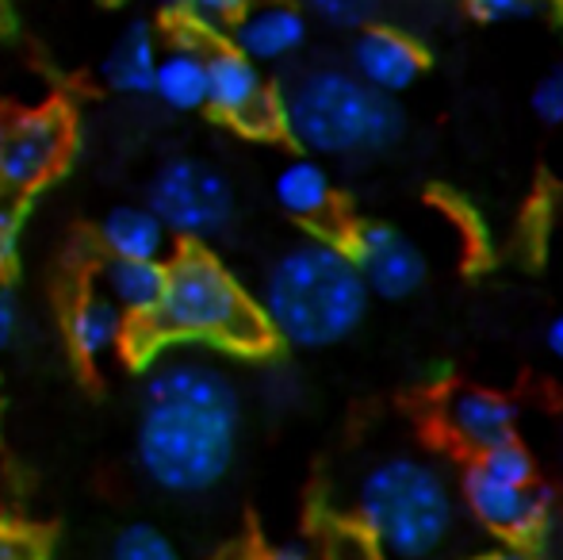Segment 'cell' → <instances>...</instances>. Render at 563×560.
<instances>
[{
	"label": "cell",
	"mask_w": 563,
	"mask_h": 560,
	"mask_svg": "<svg viewBox=\"0 0 563 560\" xmlns=\"http://www.w3.org/2000/svg\"><path fill=\"white\" fill-rule=\"evenodd\" d=\"M242 407L230 376L192 353H169L146 373L139 464L162 492L203 495L234 464Z\"/></svg>",
	"instance_id": "6da1fadb"
},
{
	"label": "cell",
	"mask_w": 563,
	"mask_h": 560,
	"mask_svg": "<svg viewBox=\"0 0 563 560\" xmlns=\"http://www.w3.org/2000/svg\"><path fill=\"white\" fill-rule=\"evenodd\" d=\"M364 307L368 288L349 250L334 239H303L268 265L257 311L280 342L327 350L361 327Z\"/></svg>",
	"instance_id": "7a4b0ae2"
},
{
	"label": "cell",
	"mask_w": 563,
	"mask_h": 560,
	"mask_svg": "<svg viewBox=\"0 0 563 560\" xmlns=\"http://www.w3.org/2000/svg\"><path fill=\"white\" fill-rule=\"evenodd\" d=\"M280 128L311 154L356 157L387 150L402 135V112L387 92H376L345 69H311L288 85Z\"/></svg>",
	"instance_id": "3957f363"
},
{
	"label": "cell",
	"mask_w": 563,
	"mask_h": 560,
	"mask_svg": "<svg viewBox=\"0 0 563 560\" xmlns=\"http://www.w3.org/2000/svg\"><path fill=\"white\" fill-rule=\"evenodd\" d=\"M356 518L372 549L391 560H426L445 546L456 503L438 464L422 457H387L356 487Z\"/></svg>",
	"instance_id": "277c9868"
},
{
	"label": "cell",
	"mask_w": 563,
	"mask_h": 560,
	"mask_svg": "<svg viewBox=\"0 0 563 560\" xmlns=\"http://www.w3.org/2000/svg\"><path fill=\"white\" fill-rule=\"evenodd\" d=\"M150 322L165 338L211 342L227 350H257L268 338L257 304L216 257L200 250H188L165 265L162 304Z\"/></svg>",
	"instance_id": "5b68a950"
},
{
	"label": "cell",
	"mask_w": 563,
	"mask_h": 560,
	"mask_svg": "<svg viewBox=\"0 0 563 560\" xmlns=\"http://www.w3.org/2000/svg\"><path fill=\"white\" fill-rule=\"evenodd\" d=\"M464 499L483 526L506 538L526 541L549 530L552 492L537 487L533 457L514 438L475 453V464L464 476Z\"/></svg>",
	"instance_id": "8992f818"
},
{
	"label": "cell",
	"mask_w": 563,
	"mask_h": 560,
	"mask_svg": "<svg viewBox=\"0 0 563 560\" xmlns=\"http://www.w3.org/2000/svg\"><path fill=\"white\" fill-rule=\"evenodd\" d=\"M150 211L180 239H216L234 219V188L203 157H173L150 185Z\"/></svg>",
	"instance_id": "52a82bcc"
},
{
	"label": "cell",
	"mask_w": 563,
	"mask_h": 560,
	"mask_svg": "<svg viewBox=\"0 0 563 560\" xmlns=\"http://www.w3.org/2000/svg\"><path fill=\"white\" fill-rule=\"evenodd\" d=\"M69 128L58 112L0 116V193H31L62 165Z\"/></svg>",
	"instance_id": "ba28073f"
},
{
	"label": "cell",
	"mask_w": 563,
	"mask_h": 560,
	"mask_svg": "<svg viewBox=\"0 0 563 560\" xmlns=\"http://www.w3.org/2000/svg\"><path fill=\"white\" fill-rule=\"evenodd\" d=\"M345 250L361 273L368 296L407 299L426 281V254L402 231L387 223H364L345 239Z\"/></svg>",
	"instance_id": "9c48e42d"
},
{
	"label": "cell",
	"mask_w": 563,
	"mask_h": 560,
	"mask_svg": "<svg viewBox=\"0 0 563 560\" xmlns=\"http://www.w3.org/2000/svg\"><path fill=\"white\" fill-rule=\"evenodd\" d=\"M208 108L242 131H268L280 123L276 97L268 92L257 62L227 46L208 54Z\"/></svg>",
	"instance_id": "30bf717a"
},
{
	"label": "cell",
	"mask_w": 563,
	"mask_h": 560,
	"mask_svg": "<svg viewBox=\"0 0 563 560\" xmlns=\"http://www.w3.org/2000/svg\"><path fill=\"white\" fill-rule=\"evenodd\" d=\"M426 69V51L410 35L395 28H368L356 35L353 43V74L364 85H372L376 92H395L410 89Z\"/></svg>",
	"instance_id": "8fae6325"
},
{
	"label": "cell",
	"mask_w": 563,
	"mask_h": 560,
	"mask_svg": "<svg viewBox=\"0 0 563 560\" xmlns=\"http://www.w3.org/2000/svg\"><path fill=\"white\" fill-rule=\"evenodd\" d=\"M441 426L460 449H472L483 453L490 446H503L514 438V426H518V411L506 404L495 392H479V388H464L452 392L441 407Z\"/></svg>",
	"instance_id": "7c38bea8"
},
{
	"label": "cell",
	"mask_w": 563,
	"mask_h": 560,
	"mask_svg": "<svg viewBox=\"0 0 563 560\" xmlns=\"http://www.w3.org/2000/svg\"><path fill=\"white\" fill-rule=\"evenodd\" d=\"M307 39V20L284 0H265V4L242 12L234 31V51H242L253 62H280L296 54Z\"/></svg>",
	"instance_id": "4fadbf2b"
},
{
	"label": "cell",
	"mask_w": 563,
	"mask_h": 560,
	"mask_svg": "<svg viewBox=\"0 0 563 560\" xmlns=\"http://www.w3.org/2000/svg\"><path fill=\"white\" fill-rule=\"evenodd\" d=\"M100 296H108L126 319L150 322L162 304L165 265L162 262H134V257H108L100 270Z\"/></svg>",
	"instance_id": "5bb4252c"
},
{
	"label": "cell",
	"mask_w": 563,
	"mask_h": 560,
	"mask_svg": "<svg viewBox=\"0 0 563 560\" xmlns=\"http://www.w3.org/2000/svg\"><path fill=\"white\" fill-rule=\"evenodd\" d=\"M157 100L173 112H196L208 105V54L196 43H180L169 54H162L154 66V85H150Z\"/></svg>",
	"instance_id": "9a60e30c"
},
{
	"label": "cell",
	"mask_w": 563,
	"mask_h": 560,
	"mask_svg": "<svg viewBox=\"0 0 563 560\" xmlns=\"http://www.w3.org/2000/svg\"><path fill=\"white\" fill-rule=\"evenodd\" d=\"M126 334H131V319L100 292L97 296H85L69 311V345L85 361H108L112 353L123 350Z\"/></svg>",
	"instance_id": "2e32d148"
},
{
	"label": "cell",
	"mask_w": 563,
	"mask_h": 560,
	"mask_svg": "<svg viewBox=\"0 0 563 560\" xmlns=\"http://www.w3.org/2000/svg\"><path fill=\"white\" fill-rule=\"evenodd\" d=\"M273 196L299 223H322L334 211V180L314 157H296L273 180Z\"/></svg>",
	"instance_id": "e0dca14e"
},
{
	"label": "cell",
	"mask_w": 563,
	"mask_h": 560,
	"mask_svg": "<svg viewBox=\"0 0 563 560\" xmlns=\"http://www.w3.org/2000/svg\"><path fill=\"white\" fill-rule=\"evenodd\" d=\"M100 239L112 257H134V262H162L169 246V231L150 208H115L100 227Z\"/></svg>",
	"instance_id": "ac0fdd59"
},
{
	"label": "cell",
	"mask_w": 563,
	"mask_h": 560,
	"mask_svg": "<svg viewBox=\"0 0 563 560\" xmlns=\"http://www.w3.org/2000/svg\"><path fill=\"white\" fill-rule=\"evenodd\" d=\"M154 66H157L154 31H150L146 23H131V28L119 35L112 54H108L104 77L112 89L126 92V97H146L150 85H154Z\"/></svg>",
	"instance_id": "d6986e66"
},
{
	"label": "cell",
	"mask_w": 563,
	"mask_h": 560,
	"mask_svg": "<svg viewBox=\"0 0 563 560\" xmlns=\"http://www.w3.org/2000/svg\"><path fill=\"white\" fill-rule=\"evenodd\" d=\"M108 560H185V557H180V549L169 541V534H162L157 526L134 523L115 534L112 557Z\"/></svg>",
	"instance_id": "ffe728a7"
},
{
	"label": "cell",
	"mask_w": 563,
	"mask_h": 560,
	"mask_svg": "<svg viewBox=\"0 0 563 560\" xmlns=\"http://www.w3.org/2000/svg\"><path fill=\"white\" fill-rule=\"evenodd\" d=\"M307 4L330 28H364L376 15L379 0H307Z\"/></svg>",
	"instance_id": "44dd1931"
},
{
	"label": "cell",
	"mask_w": 563,
	"mask_h": 560,
	"mask_svg": "<svg viewBox=\"0 0 563 560\" xmlns=\"http://www.w3.org/2000/svg\"><path fill=\"white\" fill-rule=\"evenodd\" d=\"M533 112L541 116L544 123H563V66L552 69L533 89Z\"/></svg>",
	"instance_id": "7402d4cb"
},
{
	"label": "cell",
	"mask_w": 563,
	"mask_h": 560,
	"mask_svg": "<svg viewBox=\"0 0 563 560\" xmlns=\"http://www.w3.org/2000/svg\"><path fill=\"white\" fill-rule=\"evenodd\" d=\"M475 20L483 23H506V20H521L537 8V0H467Z\"/></svg>",
	"instance_id": "603a6c76"
},
{
	"label": "cell",
	"mask_w": 563,
	"mask_h": 560,
	"mask_svg": "<svg viewBox=\"0 0 563 560\" xmlns=\"http://www.w3.org/2000/svg\"><path fill=\"white\" fill-rule=\"evenodd\" d=\"M15 250H20V211L15 204L0 200V273L12 265Z\"/></svg>",
	"instance_id": "cb8c5ba5"
},
{
	"label": "cell",
	"mask_w": 563,
	"mask_h": 560,
	"mask_svg": "<svg viewBox=\"0 0 563 560\" xmlns=\"http://www.w3.org/2000/svg\"><path fill=\"white\" fill-rule=\"evenodd\" d=\"M322 560H379V553L364 534H338Z\"/></svg>",
	"instance_id": "d4e9b609"
},
{
	"label": "cell",
	"mask_w": 563,
	"mask_h": 560,
	"mask_svg": "<svg viewBox=\"0 0 563 560\" xmlns=\"http://www.w3.org/2000/svg\"><path fill=\"white\" fill-rule=\"evenodd\" d=\"M185 4L192 8L196 20L219 23V20H234V15H242L250 0H185Z\"/></svg>",
	"instance_id": "484cf974"
},
{
	"label": "cell",
	"mask_w": 563,
	"mask_h": 560,
	"mask_svg": "<svg viewBox=\"0 0 563 560\" xmlns=\"http://www.w3.org/2000/svg\"><path fill=\"white\" fill-rule=\"evenodd\" d=\"M0 560H43L38 546L20 530H0Z\"/></svg>",
	"instance_id": "4316f807"
},
{
	"label": "cell",
	"mask_w": 563,
	"mask_h": 560,
	"mask_svg": "<svg viewBox=\"0 0 563 560\" xmlns=\"http://www.w3.org/2000/svg\"><path fill=\"white\" fill-rule=\"evenodd\" d=\"M15 334H20V304H15L12 292L0 284V350H8V345L15 342Z\"/></svg>",
	"instance_id": "83f0119b"
},
{
	"label": "cell",
	"mask_w": 563,
	"mask_h": 560,
	"mask_svg": "<svg viewBox=\"0 0 563 560\" xmlns=\"http://www.w3.org/2000/svg\"><path fill=\"white\" fill-rule=\"evenodd\" d=\"M544 345H549V353L556 361H563V315L549 322V330H544Z\"/></svg>",
	"instance_id": "f1b7e54d"
},
{
	"label": "cell",
	"mask_w": 563,
	"mask_h": 560,
	"mask_svg": "<svg viewBox=\"0 0 563 560\" xmlns=\"http://www.w3.org/2000/svg\"><path fill=\"white\" fill-rule=\"evenodd\" d=\"M261 560H311V553L303 546H280V549H268Z\"/></svg>",
	"instance_id": "f546056e"
},
{
	"label": "cell",
	"mask_w": 563,
	"mask_h": 560,
	"mask_svg": "<svg viewBox=\"0 0 563 560\" xmlns=\"http://www.w3.org/2000/svg\"><path fill=\"white\" fill-rule=\"evenodd\" d=\"M475 560H529V553L518 546H503V549H487V553H479Z\"/></svg>",
	"instance_id": "4dcf8cb0"
},
{
	"label": "cell",
	"mask_w": 563,
	"mask_h": 560,
	"mask_svg": "<svg viewBox=\"0 0 563 560\" xmlns=\"http://www.w3.org/2000/svg\"><path fill=\"white\" fill-rule=\"evenodd\" d=\"M173 4H185V0H173Z\"/></svg>",
	"instance_id": "1f68e13d"
}]
</instances>
